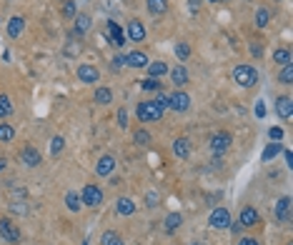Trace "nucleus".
Returning <instances> with one entry per match:
<instances>
[{"instance_id":"nucleus-1","label":"nucleus","mask_w":293,"mask_h":245,"mask_svg":"<svg viewBox=\"0 0 293 245\" xmlns=\"http://www.w3.org/2000/svg\"><path fill=\"white\" fill-rule=\"evenodd\" d=\"M233 80L240 88H251V85L258 83V73H256V68H251V65H238L233 70Z\"/></svg>"},{"instance_id":"nucleus-2","label":"nucleus","mask_w":293,"mask_h":245,"mask_svg":"<svg viewBox=\"0 0 293 245\" xmlns=\"http://www.w3.org/2000/svg\"><path fill=\"white\" fill-rule=\"evenodd\" d=\"M138 118L146 120V122H158L163 118V108H161V105H156L153 100H146V103L138 105Z\"/></svg>"},{"instance_id":"nucleus-3","label":"nucleus","mask_w":293,"mask_h":245,"mask_svg":"<svg viewBox=\"0 0 293 245\" xmlns=\"http://www.w3.org/2000/svg\"><path fill=\"white\" fill-rule=\"evenodd\" d=\"M80 200H83V205H88V208H98L103 203V190L98 185H85Z\"/></svg>"},{"instance_id":"nucleus-4","label":"nucleus","mask_w":293,"mask_h":245,"mask_svg":"<svg viewBox=\"0 0 293 245\" xmlns=\"http://www.w3.org/2000/svg\"><path fill=\"white\" fill-rule=\"evenodd\" d=\"M168 108H170V110H176V113H185L188 108H191V95L183 93V90L173 93V95L168 98Z\"/></svg>"},{"instance_id":"nucleus-5","label":"nucleus","mask_w":293,"mask_h":245,"mask_svg":"<svg viewBox=\"0 0 293 245\" xmlns=\"http://www.w3.org/2000/svg\"><path fill=\"white\" fill-rule=\"evenodd\" d=\"M208 223H211V228H216V230H223V228L231 225V213L226 208H216L211 213V218H208Z\"/></svg>"},{"instance_id":"nucleus-6","label":"nucleus","mask_w":293,"mask_h":245,"mask_svg":"<svg viewBox=\"0 0 293 245\" xmlns=\"http://www.w3.org/2000/svg\"><path fill=\"white\" fill-rule=\"evenodd\" d=\"M0 235H3L8 243H18V238H20V233H18V228H15V223L8 220V218H0Z\"/></svg>"},{"instance_id":"nucleus-7","label":"nucleus","mask_w":293,"mask_h":245,"mask_svg":"<svg viewBox=\"0 0 293 245\" xmlns=\"http://www.w3.org/2000/svg\"><path fill=\"white\" fill-rule=\"evenodd\" d=\"M228 148H231V135H228V133H216V135L211 138V150H213L216 155L226 153Z\"/></svg>"},{"instance_id":"nucleus-8","label":"nucleus","mask_w":293,"mask_h":245,"mask_svg":"<svg viewBox=\"0 0 293 245\" xmlns=\"http://www.w3.org/2000/svg\"><path fill=\"white\" fill-rule=\"evenodd\" d=\"M108 38H110V43H113L115 48L126 45V35H123V28H120L115 20H108Z\"/></svg>"},{"instance_id":"nucleus-9","label":"nucleus","mask_w":293,"mask_h":245,"mask_svg":"<svg viewBox=\"0 0 293 245\" xmlns=\"http://www.w3.org/2000/svg\"><path fill=\"white\" fill-rule=\"evenodd\" d=\"M78 80H80V83H98V80H100L98 68H93V65H80V68H78Z\"/></svg>"},{"instance_id":"nucleus-10","label":"nucleus","mask_w":293,"mask_h":245,"mask_svg":"<svg viewBox=\"0 0 293 245\" xmlns=\"http://www.w3.org/2000/svg\"><path fill=\"white\" fill-rule=\"evenodd\" d=\"M275 220H281V223H288V220H291V198H288V195L275 203Z\"/></svg>"},{"instance_id":"nucleus-11","label":"nucleus","mask_w":293,"mask_h":245,"mask_svg":"<svg viewBox=\"0 0 293 245\" xmlns=\"http://www.w3.org/2000/svg\"><path fill=\"white\" fill-rule=\"evenodd\" d=\"M113 170H115V158L113 155H103L100 160H98V165H95V173L103 175V178H108Z\"/></svg>"},{"instance_id":"nucleus-12","label":"nucleus","mask_w":293,"mask_h":245,"mask_svg":"<svg viewBox=\"0 0 293 245\" xmlns=\"http://www.w3.org/2000/svg\"><path fill=\"white\" fill-rule=\"evenodd\" d=\"M123 63H126L128 68H146V65H148V58H146V52L133 50V52H128V55L123 58Z\"/></svg>"},{"instance_id":"nucleus-13","label":"nucleus","mask_w":293,"mask_h":245,"mask_svg":"<svg viewBox=\"0 0 293 245\" xmlns=\"http://www.w3.org/2000/svg\"><path fill=\"white\" fill-rule=\"evenodd\" d=\"M23 30H25V20L20 15H13L8 20V35L15 40V38H20V35H23Z\"/></svg>"},{"instance_id":"nucleus-14","label":"nucleus","mask_w":293,"mask_h":245,"mask_svg":"<svg viewBox=\"0 0 293 245\" xmlns=\"http://www.w3.org/2000/svg\"><path fill=\"white\" fill-rule=\"evenodd\" d=\"M238 223L243 225V228H253V225L258 223V210H256V208H251V205H246L243 210H240Z\"/></svg>"},{"instance_id":"nucleus-15","label":"nucleus","mask_w":293,"mask_h":245,"mask_svg":"<svg viewBox=\"0 0 293 245\" xmlns=\"http://www.w3.org/2000/svg\"><path fill=\"white\" fill-rule=\"evenodd\" d=\"M275 113H278V118L288 120V118L293 115V100H291L288 95L278 98V103H275Z\"/></svg>"},{"instance_id":"nucleus-16","label":"nucleus","mask_w":293,"mask_h":245,"mask_svg":"<svg viewBox=\"0 0 293 245\" xmlns=\"http://www.w3.org/2000/svg\"><path fill=\"white\" fill-rule=\"evenodd\" d=\"M126 33H128V38H130V40H135V43H141V40L146 38V28H143V23H141V20H130Z\"/></svg>"},{"instance_id":"nucleus-17","label":"nucleus","mask_w":293,"mask_h":245,"mask_svg":"<svg viewBox=\"0 0 293 245\" xmlns=\"http://www.w3.org/2000/svg\"><path fill=\"white\" fill-rule=\"evenodd\" d=\"M146 8H148V13H150L153 18H158V15H163V13L168 10V0H148Z\"/></svg>"},{"instance_id":"nucleus-18","label":"nucleus","mask_w":293,"mask_h":245,"mask_svg":"<svg viewBox=\"0 0 293 245\" xmlns=\"http://www.w3.org/2000/svg\"><path fill=\"white\" fill-rule=\"evenodd\" d=\"M173 155L176 158H188L191 155V143H188V138H178L173 143Z\"/></svg>"},{"instance_id":"nucleus-19","label":"nucleus","mask_w":293,"mask_h":245,"mask_svg":"<svg viewBox=\"0 0 293 245\" xmlns=\"http://www.w3.org/2000/svg\"><path fill=\"white\" fill-rule=\"evenodd\" d=\"M115 210H118V213L120 215H133L135 213V203L130 200V198H120V200H115Z\"/></svg>"},{"instance_id":"nucleus-20","label":"nucleus","mask_w":293,"mask_h":245,"mask_svg":"<svg viewBox=\"0 0 293 245\" xmlns=\"http://www.w3.org/2000/svg\"><path fill=\"white\" fill-rule=\"evenodd\" d=\"M20 158H23V163H25V165H30V168H36V165L40 163V153H38L36 148H25Z\"/></svg>"},{"instance_id":"nucleus-21","label":"nucleus","mask_w":293,"mask_h":245,"mask_svg":"<svg viewBox=\"0 0 293 245\" xmlns=\"http://www.w3.org/2000/svg\"><path fill=\"white\" fill-rule=\"evenodd\" d=\"M73 20H75V33H78V35L91 28V15H88V13H75Z\"/></svg>"},{"instance_id":"nucleus-22","label":"nucleus","mask_w":293,"mask_h":245,"mask_svg":"<svg viewBox=\"0 0 293 245\" xmlns=\"http://www.w3.org/2000/svg\"><path fill=\"white\" fill-rule=\"evenodd\" d=\"M146 68H148V78H161V75H165V73H168V65H165V63H161V60L148 63Z\"/></svg>"},{"instance_id":"nucleus-23","label":"nucleus","mask_w":293,"mask_h":245,"mask_svg":"<svg viewBox=\"0 0 293 245\" xmlns=\"http://www.w3.org/2000/svg\"><path fill=\"white\" fill-rule=\"evenodd\" d=\"M170 80H173L176 85H185L188 83V70L183 65H176L173 70H170Z\"/></svg>"},{"instance_id":"nucleus-24","label":"nucleus","mask_w":293,"mask_h":245,"mask_svg":"<svg viewBox=\"0 0 293 245\" xmlns=\"http://www.w3.org/2000/svg\"><path fill=\"white\" fill-rule=\"evenodd\" d=\"M65 205H68V210H73V213H78V210L83 208V200H80V195H78V192H68V195H65Z\"/></svg>"},{"instance_id":"nucleus-25","label":"nucleus","mask_w":293,"mask_h":245,"mask_svg":"<svg viewBox=\"0 0 293 245\" xmlns=\"http://www.w3.org/2000/svg\"><path fill=\"white\" fill-rule=\"evenodd\" d=\"M181 223H183L181 213H170V215L165 218V233H173V230H178V228H181Z\"/></svg>"},{"instance_id":"nucleus-26","label":"nucleus","mask_w":293,"mask_h":245,"mask_svg":"<svg viewBox=\"0 0 293 245\" xmlns=\"http://www.w3.org/2000/svg\"><path fill=\"white\" fill-rule=\"evenodd\" d=\"M95 103H98V105L113 103V93L108 90V88H95Z\"/></svg>"},{"instance_id":"nucleus-27","label":"nucleus","mask_w":293,"mask_h":245,"mask_svg":"<svg viewBox=\"0 0 293 245\" xmlns=\"http://www.w3.org/2000/svg\"><path fill=\"white\" fill-rule=\"evenodd\" d=\"M100 243L103 245H123V238H120L115 230H106V233H103V238H100Z\"/></svg>"},{"instance_id":"nucleus-28","label":"nucleus","mask_w":293,"mask_h":245,"mask_svg":"<svg viewBox=\"0 0 293 245\" xmlns=\"http://www.w3.org/2000/svg\"><path fill=\"white\" fill-rule=\"evenodd\" d=\"M13 138H15V128L8 122H0V143H10Z\"/></svg>"},{"instance_id":"nucleus-29","label":"nucleus","mask_w":293,"mask_h":245,"mask_svg":"<svg viewBox=\"0 0 293 245\" xmlns=\"http://www.w3.org/2000/svg\"><path fill=\"white\" fill-rule=\"evenodd\" d=\"M278 153H281V143H268V148H266V150H263V155H261V158H263V163L273 160V158L278 155Z\"/></svg>"},{"instance_id":"nucleus-30","label":"nucleus","mask_w":293,"mask_h":245,"mask_svg":"<svg viewBox=\"0 0 293 245\" xmlns=\"http://www.w3.org/2000/svg\"><path fill=\"white\" fill-rule=\"evenodd\" d=\"M273 60L278 63V65H291V52L286 48H278V50L273 52Z\"/></svg>"},{"instance_id":"nucleus-31","label":"nucleus","mask_w":293,"mask_h":245,"mask_svg":"<svg viewBox=\"0 0 293 245\" xmlns=\"http://www.w3.org/2000/svg\"><path fill=\"white\" fill-rule=\"evenodd\" d=\"M10 113H13L10 98H8V95H0V118H5V115H10Z\"/></svg>"},{"instance_id":"nucleus-32","label":"nucleus","mask_w":293,"mask_h":245,"mask_svg":"<svg viewBox=\"0 0 293 245\" xmlns=\"http://www.w3.org/2000/svg\"><path fill=\"white\" fill-rule=\"evenodd\" d=\"M268 20H271V13H268L266 8H261V10L256 13V25H258V28H266Z\"/></svg>"},{"instance_id":"nucleus-33","label":"nucleus","mask_w":293,"mask_h":245,"mask_svg":"<svg viewBox=\"0 0 293 245\" xmlns=\"http://www.w3.org/2000/svg\"><path fill=\"white\" fill-rule=\"evenodd\" d=\"M278 80H281L283 85H291V83H293V68H291V65H283V70L278 73Z\"/></svg>"},{"instance_id":"nucleus-34","label":"nucleus","mask_w":293,"mask_h":245,"mask_svg":"<svg viewBox=\"0 0 293 245\" xmlns=\"http://www.w3.org/2000/svg\"><path fill=\"white\" fill-rule=\"evenodd\" d=\"M133 140H135L138 145H148V143H150V133H148V130H135V133H133Z\"/></svg>"},{"instance_id":"nucleus-35","label":"nucleus","mask_w":293,"mask_h":245,"mask_svg":"<svg viewBox=\"0 0 293 245\" xmlns=\"http://www.w3.org/2000/svg\"><path fill=\"white\" fill-rule=\"evenodd\" d=\"M75 0H63V15L65 18H75Z\"/></svg>"},{"instance_id":"nucleus-36","label":"nucleus","mask_w":293,"mask_h":245,"mask_svg":"<svg viewBox=\"0 0 293 245\" xmlns=\"http://www.w3.org/2000/svg\"><path fill=\"white\" fill-rule=\"evenodd\" d=\"M141 85H143V90H161V83H158V78H146V80H141Z\"/></svg>"},{"instance_id":"nucleus-37","label":"nucleus","mask_w":293,"mask_h":245,"mask_svg":"<svg viewBox=\"0 0 293 245\" xmlns=\"http://www.w3.org/2000/svg\"><path fill=\"white\" fill-rule=\"evenodd\" d=\"M176 55L181 60H185L188 55H191V48H188V43H176Z\"/></svg>"},{"instance_id":"nucleus-38","label":"nucleus","mask_w":293,"mask_h":245,"mask_svg":"<svg viewBox=\"0 0 293 245\" xmlns=\"http://www.w3.org/2000/svg\"><path fill=\"white\" fill-rule=\"evenodd\" d=\"M63 143H65V140H63L60 135H55L53 140H50V153H53V155H58V153L63 150Z\"/></svg>"},{"instance_id":"nucleus-39","label":"nucleus","mask_w":293,"mask_h":245,"mask_svg":"<svg viewBox=\"0 0 293 245\" xmlns=\"http://www.w3.org/2000/svg\"><path fill=\"white\" fill-rule=\"evenodd\" d=\"M268 138L273 140V143H281V140H283V128H271V130H268Z\"/></svg>"},{"instance_id":"nucleus-40","label":"nucleus","mask_w":293,"mask_h":245,"mask_svg":"<svg viewBox=\"0 0 293 245\" xmlns=\"http://www.w3.org/2000/svg\"><path fill=\"white\" fill-rule=\"evenodd\" d=\"M118 125H120V128H126V125H128V113H126L123 108L118 110Z\"/></svg>"},{"instance_id":"nucleus-41","label":"nucleus","mask_w":293,"mask_h":245,"mask_svg":"<svg viewBox=\"0 0 293 245\" xmlns=\"http://www.w3.org/2000/svg\"><path fill=\"white\" fill-rule=\"evenodd\" d=\"M153 103H156V105H161V108L165 110V108H168V95H163V93H158V95H156V100H153Z\"/></svg>"},{"instance_id":"nucleus-42","label":"nucleus","mask_w":293,"mask_h":245,"mask_svg":"<svg viewBox=\"0 0 293 245\" xmlns=\"http://www.w3.org/2000/svg\"><path fill=\"white\" fill-rule=\"evenodd\" d=\"M256 115H258V118H266V105H263V100L256 103Z\"/></svg>"},{"instance_id":"nucleus-43","label":"nucleus","mask_w":293,"mask_h":245,"mask_svg":"<svg viewBox=\"0 0 293 245\" xmlns=\"http://www.w3.org/2000/svg\"><path fill=\"white\" fill-rule=\"evenodd\" d=\"M158 205V195L156 192H148V208H156Z\"/></svg>"},{"instance_id":"nucleus-44","label":"nucleus","mask_w":293,"mask_h":245,"mask_svg":"<svg viewBox=\"0 0 293 245\" xmlns=\"http://www.w3.org/2000/svg\"><path fill=\"white\" fill-rule=\"evenodd\" d=\"M123 65H126V63H123V58H113V60H110V68H113V70H120Z\"/></svg>"},{"instance_id":"nucleus-45","label":"nucleus","mask_w":293,"mask_h":245,"mask_svg":"<svg viewBox=\"0 0 293 245\" xmlns=\"http://www.w3.org/2000/svg\"><path fill=\"white\" fill-rule=\"evenodd\" d=\"M286 165L293 168V155H291V150H286Z\"/></svg>"},{"instance_id":"nucleus-46","label":"nucleus","mask_w":293,"mask_h":245,"mask_svg":"<svg viewBox=\"0 0 293 245\" xmlns=\"http://www.w3.org/2000/svg\"><path fill=\"white\" fill-rule=\"evenodd\" d=\"M251 52H253V55H261V45L253 43V45H251Z\"/></svg>"},{"instance_id":"nucleus-47","label":"nucleus","mask_w":293,"mask_h":245,"mask_svg":"<svg viewBox=\"0 0 293 245\" xmlns=\"http://www.w3.org/2000/svg\"><path fill=\"white\" fill-rule=\"evenodd\" d=\"M188 3H191V10H198V3H201V0H188Z\"/></svg>"},{"instance_id":"nucleus-48","label":"nucleus","mask_w":293,"mask_h":245,"mask_svg":"<svg viewBox=\"0 0 293 245\" xmlns=\"http://www.w3.org/2000/svg\"><path fill=\"white\" fill-rule=\"evenodd\" d=\"M246 245H261V243H258L256 238H246Z\"/></svg>"},{"instance_id":"nucleus-49","label":"nucleus","mask_w":293,"mask_h":245,"mask_svg":"<svg viewBox=\"0 0 293 245\" xmlns=\"http://www.w3.org/2000/svg\"><path fill=\"white\" fill-rule=\"evenodd\" d=\"M5 168V158H0V170H3Z\"/></svg>"},{"instance_id":"nucleus-50","label":"nucleus","mask_w":293,"mask_h":245,"mask_svg":"<svg viewBox=\"0 0 293 245\" xmlns=\"http://www.w3.org/2000/svg\"><path fill=\"white\" fill-rule=\"evenodd\" d=\"M238 245H246V238H243V240H240V243H238Z\"/></svg>"},{"instance_id":"nucleus-51","label":"nucleus","mask_w":293,"mask_h":245,"mask_svg":"<svg viewBox=\"0 0 293 245\" xmlns=\"http://www.w3.org/2000/svg\"><path fill=\"white\" fill-rule=\"evenodd\" d=\"M208 3H216V0H208Z\"/></svg>"}]
</instances>
